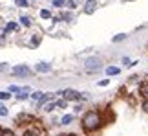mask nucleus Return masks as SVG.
Instances as JSON below:
<instances>
[{
    "label": "nucleus",
    "mask_w": 148,
    "mask_h": 136,
    "mask_svg": "<svg viewBox=\"0 0 148 136\" xmlns=\"http://www.w3.org/2000/svg\"><path fill=\"white\" fill-rule=\"evenodd\" d=\"M57 109H59V107H57V101H53V99H51V101H48V103L42 107V110L46 112V114H51V112H53V110H57Z\"/></svg>",
    "instance_id": "9d476101"
},
{
    "label": "nucleus",
    "mask_w": 148,
    "mask_h": 136,
    "mask_svg": "<svg viewBox=\"0 0 148 136\" xmlns=\"http://www.w3.org/2000/svg\"><path fill=\"white\" fill-rule=\"evenodd\" d=\"M15 4L18 6V8H29V4H27V0H15Z\"/></svg>",
    "instance_id": "393cba45"
},
{
    "label": "nucleus",
    "mask_w": 148,
    "mask_h": 136,
    "mask_svg": "<svg viewBox=\"0 0 148 136\" xmlns=\"http://www.w3.org/2000/svg\"><path fill=\"white\" fill-rule=\"evenodd\" d=\"M0 136H2V127H0Z\"/></svg>",
    "instance_id": "72a5a7b5"
},
{
    "label": "nucleus",
    "mask_w": 148,
    "mask_h": 136,
    "mask_svg": "<svg viewBox=\"0 0 148 136\" xmlns=\"http://www.w3.org/2000/svg\"><path fill=\"white\" fill-rule=\"evenodd\" d=\"M128 35L126 33H117L115 37H112V42H123V41H126Z\"/></svg>",
    "instance_id": "2eb2a0df"
},
{
    "label": "nucleus",
    "mask_w": 148,
    "mask_h": 136,
    "mask_svg": "<svg viewBox=\"0 0 148 136\" xmlns=\"http://www.w3.org/2000/svg\"><path fill=\"white\" fill-rule=\"evenodd\" d=\"M31 88L29 87H22V90H20V92L18 94H16V99H18V101H24V99H27V98H31Z\"/></svg>",
    "instance_id": "6e6552de"
},
{
    "label": "nucleus",
    "mask_w": 148,
    "mask_h": 136,
    "mask_svg": "<svg viewBox=\"0 0 148 136\" xmlns=\"http://www.w3.org/2000/svg\"><path fill=\"white\" fill-rule=\"evenodd\" d=\"M0 116L5 118V116H9V109H5L4 105H0Z\"/></svg>",
    "instance_id": "bb28decb"
},
{
    "label": "nucleus",
    "mask_w": 148,
    "mask_h": 136,
    "mask_svg": "<svg viewBox=\"0 0 148 136\" xmlns=\"http://www.w3.org/2000/svg\"><path fill=\"white\" fill-rule=\"evenodd\" d=\"M8 63H0V72H4V70H8Z\"/></svg>",
    "instance_id": "c756f323"
},
{
    "label": "nucleus",
    "mask_w": 148,
    "mask_h": 136,
    "mask_svg": "<svg viewBox=\"0 0 148 136\" xmlns=\"http://www.w3.org/2000/svg\"><path fill=\"white\" fill-rule=\"evenodd\" d=\"M124 2H134V0H124Z\"/></svg>",
    "instance_id": "473e14b6"
},
{
    "label": "nucleus",
    "mask_w": 148,
    "mask_h": 136,
    "mask_svg": "<svg viewBox=\"0 0 148 136\" xmlns=\"http://www.w3.org/2000/svg\"><path fill=\"white\" fill-rule=\"evenodd\" d=\"M97 85H99V87H108V85H110V79H101Z\"/></svg>",
    "instance_id": "c85d7f7f"
},
{
    "label": "nucleus",
    "mask_w": 148,
    "mask_h": 136,
    "mask_svg": "<svg viewBox=\"0 0 148 136\" xmlns=\"http://www.w3.org/2000/svg\"><path fill=\"white\" fill-rule=\"evenodd\" d=\"M68 103H70V101L68 99H57V107H59V109H68Z\"/></svg>",
    "instance_id": "6ab92c4d"
},
{
    "label": "nucleus",
    "mask_w": 148,
    "mask_h": 136,
    "mask_svg": "<svg viewBox=\"0 0 148 136\" xmlns=\"http://www.w3.org/2000/svg\"><path fill=\"white\" fill-rule=\"evenodd\" d=\"M51 6H53V8H64L66 0H51Z\"/></svg>",
    "instance_id": "412c9836"
},
{
    "label": "nucleus",
    "mask_w": 148,
    "mask_h": 136,
    "mask_svg": "<svg viewBox=\"0 0 148 136\" xmlns=\"http://www.w3.org/2000/svg\"><path fill=\"white\" fill-rule=\"evenodd\" d=\"M2 136H16V134H15L13 129H5V127H2Z\"/></svg>",
    "instance_id": "b1692460"
},
{
    "label": "nucleus",
    "mask_w": 148,
    "mask_h": 136,
    "mask_svg": "<svg viewBox=\"0 0 148 136\" xmlns=\"http://www.w3.org/2000/svg\"><path fill=\"white\" fill-rule=\"evenodd\" d=\"M42 94H44V92H40V90H35V92H31V99H33V101L37 103V101L42 98Z\"/></svg>",
    "instance_id": "aec40b11"
},
{
    "label": "nucleus",
    "mask_w": 148,
    "mask_h": 136,
    "mask_svg": "<svg viewBox=\"0 0 148 136\" xmlns=\"http://www.w3.org/2000/svg\"><path fill=\"white\" fill-rule=\"evenodd\" d=\"M13 92H9V90H0V101H9Z\"/></svg>",
    "instance_id": "4468645a"
},
{
    "label": "nucleus",
    "mask_w": 148,
    "mask_h": 136,
    "mask_svg": "<svg viewBox=\"0 0 148 136\" xmlns=\"http://www.w3.org/2000/svg\"><path fill=\"white\" fill-rule=\"evenodd\" d=\"M51 70H53V66L49 63H37L35 65V72L37 74H49Z\"/></svg>",
    "instance_id": "0eeeda50"
},
{
    "label": "nucleus",
    "mask_w": 148,
    "mask_h": 136,
    "mask_svg": "<svg viewBox=\"0 0 148 136\" xmlns=\"http://www.w3.org/2000/svg\"><path fill=\"white\" fill-rule=\"evenodd\" d=\"M22 136H33V134H31L29 131H24V133H22Z\"/></svg>",
    "instance_id": "7c9ffc66"
},
{
    "label": "nucleus",
    "mask_w": 148,
    "mask_h": 136,
    "mask_svg": "<svg viewBox=\"0 0 148 136\" xmlns=\"http://www.w3.org/2000/svg\"><path fill=\"white\" fill-rule=\"evenodd\" d=\"M97 0H86V2H84V8H82V11L86 15H93L95 13V9H97Z\"/></svg>",
    "instance_id": "423d86ee"
},
{
    "label": "nucleus",
    "mask_w": 148,
    "mask_h": 136,
    "mask_svg": "<svg viewBox=\"0 0 148 136\" xmlns=\"http://www.w3.org/2000/svg\"><path fill=\"white\" fill-rule=\"evenodd\" d=\"M84 68H86V72L93 74V72H99L102 68V59L101 57H90L84 61Z\"/></svg>",
    "instance_id": "f03ea898"
},
{
    "label": "nucleus",
    "mask_w": 148,
    "mask_h": 136,
    "mask_svg": "<svg viewBox=\"0 0 148 136\" xmlns=\"http://www.w3.org/2000/svg\"><path fill=\"white\" fill-rule=\"evenodd\" d=\"M40 41H42V35L40 33H35V35L31 37V48H37L38 44H40Z\"/></svg>",
    "instance_id": "f8f14e48"
},
{
    "label": "nucleus",
    "mask_w": 148,
    "mask_h": 136,
    "mask_svg": "<svg viewBox=\"0 0 148 136\" xmlns=\"http://www.w3.org/2000/svg\"><path fill=\"white\" fill-rule=\"evenodd\" d=\"M68 8H70V9H75L77 8V0H68Z\"/></svg>",
    "instance_id": "cd10ccee"
},
{
    "label": "nucleus",
    "mask_w": 148,
    "mask_h": 136,
    "mask_svg": "<svg viewBox=\"0 0 148 136\" xmlns=\"http://www.w3.org/2000/svg\"><path fill=\"white\" fill-rule=\"evenodd\" d=\"M141 110L148 114V98H143V101H141Z\"/></svg>",
    "instance_id": "4be33fe9"
},
{
    "label": "nucleus",
    "mask_w": 148,
    "mask_h": 136,
    "mask_svg": "<svg viewBox=\"0 0 148 136\" xmlns=\"http://www.w3.org/2000/svg\"><path fill=\"white\" fill-rule=\"evenodd\" d=\"M18 20H20V24H22V26H26V28H31V19H29L27 15H22Z\"/></svg>",
    "instance_id": "dca6fc26"
},
{
    "label": "nucleus",
    "mask_w": 148,
    "mask_h": 136,
    "mask_svg": "<svg viewBox=\"0 0 148 136\" xmlns=\"http://www.w3.org/2000/svg\"><path fill=\"white\" fill-rule=\"evenodd\" d=\"M59 94L64 99H68V101H79V99H82V94L79 92V90H75V88H64V90H60Z\"/></svg>",
    "instance_id": "20e7f679"
},
{
    "label": "nucleus",
    "mask_w": 148,
    "mask_h": 136,
    "mask_svg": "<svg viewBox=\"0 0 148 136\" xmlns=\"http://www.w3.org/2000/svg\"><path fill=\"white\" fill-rule=\"evenodd\" d=\"M40 19L51 20V19H53V17H51V11H49V9H40Z\"/></svg>",
    "instance_id": "f3484780"
},
{
    "label": "nucleus",
    "mask_w": 148,
    "mask_h": 136,
    "mask_svg": "<svg viewBox=\"0 0 148 136\" xmlns=\"http://www.w3.org/2000/svg\"><path fill=\"white\" fill-rule=\"evenodd\" d=\"M8 90H9V92H15V94H18L20 92V87H16V85H9V87H8Z\"/></svg>",
    "instance_id": "a878e982"
},
{
    "label": "nucleus",
    "mask_w": 148,
    "mask_h": 136,
    "mask_svg": "<svg viewBox=\"0 0 148 136\" xmlns=\"http://www.w3.org/2000/svg\"><path fill=\"white\" fill-rule=\"evenodd\" d=\"M81 125H82L84 133H95V131H99V129L104 125V118H102V114L99 110H95V109L86 110L82 114Z\"/></svg>",
    "instance_id": "f257e3e1"
},
{
    "label": "nucleus",
    "mask_w": 148,
    "mask_h": 136,
    "mask_svg": "<svg viewBox=\"0 0 148 136\" xmlns=\"http://www.w3.org/2000/svg\"><path fill=\"white\" fill-rule=\"evenodd\" d=\"M48 101H51V96H49V94H42V98L37 101V107H44Z\"/></svg>",
    "instance_id": "ddd939ff"
},
{
    "label": "nucleus",
    "mask_w": 148,
    "mask_h": 136,
    "mask_svg": "<svg viewBox=\"0 0 148 136\" xmlns=\"http://www.w3.org/2000/svg\"><path fill=\"white\" fill-rule=\"evenodd\" d=\"M60 136H77V134H73V133H68V134H60Z\"/></svg>",
    "instance_id": "2f4dec72"
},
{
    "label": "nucleus",
    "mask_w": 148,
    "mask_h": 136,
    "mask_svg": "<svg viewBox=\"0 0 148 136\" xmlns=\"http://www.w3.org/2000/svg\"><path fill=\"white\" fill-rule=\"evenodd\" d=\"M11 74L16 76V77H29L33 72H31V68L27 65H16V66L11 68Z\"/></svg>",
    "instance_id": "39448f33"
},
{
    "label": "nucleus",
    "mask_w": 148,
    "mask_h": 136,
    "mask_svg": "<svg viewBox=\"0 0 148 136\" xmlns=\"http://www.w3.org/2000/svg\"><path fill=\"white\" fill-rule=\"evenodd\" d=\"M5 30L8 31H18V24H16V22H8V24H5Z\"/></svg>",
    "instance_id": "a211bd4d"
},
{
    "label": "nucleus",
    "mask_w": 148,
    "mask_h": 136,
    "mask_svg": "<svg viewBox=\"0 0 148 136\" xmlns=\"http://www.w3.org/2000/svg\"><path fill=\"white\" fill-rule=\"evenodd\" d=\"M16 125L18 127H29V125H33V123H35V116L33 114H27V112H20L18 116H16Z\"/></svg>",
    "instance_id": "7ed1b4c3"
},
{
    "label": "nucleus",
    "mask_w": 148,
    "mask_h": 136,
    "mask_svg": "<svg viewBox=\"0 0 148 136\" xmlns=\"http://www.w3.org/2000/svg\"><path fill=\"white\" fill-rule=\"evenodd\" d=\"M104 72H106V76H108V77H112V76H119V74H121V68L110 65V66H106V68H104Z\"/></svg>",
    "instance_id": "1a4fd4ad"
},
{
    "label": "nucleus",
    "mask_w": 148,
    "mask_h": 136,
    "mask_svg": "<svg viewBox=\"0 0 148 136\" xmlns=\"http://www.w3.org/2000/svg\"><path fill=\"white\" fill-rule=\"evenodd\" d=\"M73 120H75V114H64L59 120V125H71Z\"/></svg>",
    "instance_id": "9b49d317"
},
{
    "label": "nucleus",
    "mask_w": 148,
    "mask_h": 136,
    "mask_svg": "<svg viewBox=\"0 0 148 136\" xmlns=\"http://www.w3.org/2000/svg\"><path fill=\"white\" fill-rule=\"evenodd\" d=\"M123 65L126 66V68H134V61L130 59V57H123Z\"/></svg>",
    "instance_id": "5701e85b"
}]
</instances>
